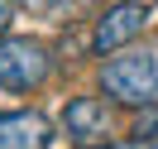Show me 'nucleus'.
<instances>
[{
	"instance_id": "nucleus-6",
	"label": "nucleus",
	"mask_w": 158,
	"mask_h": 149,
	"mask_svg": "<svg viewBox=\"0 0 158 149\" xmlns=\"http://www.w3.org/2000/svg\"><path fill=\"white\" fill-rule=\"evenodd\" d=\"M134 139H153V144H158V106L139 116V125H134Z\"/></svg>"
},
{
	"instance_id": "nucleus-2",
	"label": "nucleus",
	"mask_w": 158,
	"mask_h": 149,
	"mask_svg": "<svg viewBox=\"0 0 158 149\" xmlns=\"http://www.w3.org/2000/svg\"><path fill=\"white\" fill-rule=\"evenodd\" d=\"M53 72V53L48 43L39 39H0V87H10V91H34L43 87Z\"/></svg>"
},
{
	"instance_id": "nucleus-7",
	"label": "nucleus",
	"mask_w": 158,
	"mask_h": 149,
	"mask_svg": "<svg viewBox=\"0 0 158 149\" xmlns=\"http://www.w3.org/2000/svg\"><path fill=\"white\" fill-rule=\"evenodd\" d=\"M96 149H158L153 139H115V144H96Z\"/></svg>"
},
{
	"instance_id": "nucleus-5",
	"label": "nucleus",
	"mask_w": 158,
	"mask_h": 149,
	"mask_svg": "<svg viewBox=\"0 0 158 149\" xmlns=\"http://www.w3.org/2000/svg\"><path fill=\"white\" fill-rule=\"evenodd\" d=\"M0 149H48V120L39 111H0Z\"/></svg>"
},
{
	"instance_id": "nucleus-8",
	"label": "nucleus",
	"mask_w": 158,
	"mask_h": 149,
	"mask_svg": "<svg viewBox=\"0 0 158 149\" xmlns=\"http://www.w3.org/2000/svg\"><path fill=\"white\" fill-rule=\"evenodd\" d=\"M10 15H15L10 5H0V39H5V29H10Z\"/></svg>"
},
{
	"instance_id": "nucleus-3",
	"label": "nucleus",
	"mask_w": 158,
	"mask_h": 149,
	"mask_svg": "<svg viewBox=\"0 0 158 149\" xmlns=\"http://www.w3.org/2000/svg\"><path fill=\"white\" fill-rule=\"evenodd\" d=\"M148 20H153L148 5H110V10L96 20V29H91V48L106 53V58H115L125 43H134L139 34L148 29Z\"/></svg>"
},
{
	"instance_id": "nucleus-4",
	"label": "nucleus",
	"mask_w": 158,
	"mask_h": 149,
	"mask_svg": "<svg viewBox=\"0 0 158 149\" xmlns=\"http://www.w3.org/2000/svg\"><path fill=\"white\" fill-rule=\"evenodd\" d=\"M62 130H67V139H77V144L106 139L110 135V106L101 96H72L67 111H62Z\"/></svg>"
},
{
	"instance_id": "nucleus-1",
	"label": "nucleus",
	"mask_w": 158,
	"mask_h": 149,
	"mask_svg": "<svg viewBox=\"0 0 158 149\" xmlns=\"http://www.w3.org/2000/svg\"><path fill=\"white\" fill-rule=\"evenodd\" d=\"M101 91L120 106H158V39H148L144 48H125L115 58H106L101 68Z\"/></svg>"
}]
</instances>
